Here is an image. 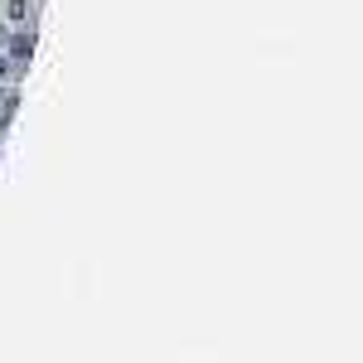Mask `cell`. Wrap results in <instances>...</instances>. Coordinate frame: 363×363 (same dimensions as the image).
Segmentation results:
<instances>
[{"label":"cell","instance_id":"6da1fadb","mask_svg":"<svg viewBox=\"0 0 363 363\" xmlns=\"http://www.w3.org/2000/svg\"><path fill=\"white\" fill-rule=\"evenodd\" d=\"M0 49H5V58H10V63H15V73H20L29 58H34V29H15Z\"/></svg>","mask_w":363,"mask_h":363},{"label":"cell","instance_id":"7a4b0ae2","mask_svg":"<svg viewBox=\"0 0 363 363\" xmlns=\"http://www.w3.org/2000/svg\"><path fill=\"white\" fill-rule=\"evenodd\" d=\"M5 20H10L15 29L29 25V0H10V5H5Z\"/></svg>","mask_w":363,"mask_h":363},{"label":"cell","instance_id":"3957f363","mask_svg":"<svg viewBox=\"0 0 363 363\" xmlns=\"http://www.w3.org/2000/svg\"><path fill=\"white\" fill-rule=\"evenodd\" d=\"M0 44H5V34H0Z\"/></svg>","mask_w":363,"mask_h":363}]
</instances>
